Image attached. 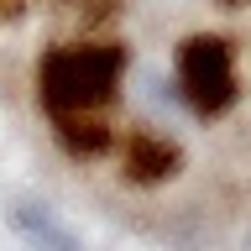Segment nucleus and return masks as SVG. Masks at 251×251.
I'll return each instance as SVG.
<instances>
[{"mask_svg": "<svg viewBox=\"0 0 251 251\" xmlns=\"http://www.w3.org/2000/svg\"><path fill=\"white\" fill-rule=\"evenodd\" d=\"M11 230L21 235L31 251H84V241H78L47 204H31V199H16L11 204Z\"/></svg>", "mask_w": 251, "mask_h": 251, "instance_id": "obj_4", "label": "nucleus"}, {"mask_svg": "<svg viewBox=\"0 0 251 251\" xmlns=\"http://www.w3.org/2000/svg\"><path fill=\"white\" fill-rule=\"evenodd\" d=\"M115 147H121V173L131 183H162V178H173L178 162H183L178 141H173L168 131H157V126H131Z\"/></svg>", "mask_w": 251, "mask_h": 251, "instance_id": "obj_3", "label": "nucleus"}, {"mask_svg": "<svg viewBox=\"0 0 251 251\" xmlns=\"http://www.w3.org/2000/svg\"><path fill=\"white\" fill-rule=\"evenodd\" d=\"M246 251H251V241H246Z\"/></svg>", "mask_w": 251, "mask_h": 251, "instance_id": "obj_7", "label": "nucleus"}, {"mask_svg": "<svg viewBox=\"0 0 251 251\" xmlns=\"http://www.w3.org/2000/svg\"><path fill=\"white\" fill-rule=\"evenodd\" d=\"M126 74L121 42H68L52 47L37 63V100L47 105V121L63 115H105Z\"/></svg>", "mask_w": 251, "mask_h": 251, "instance_id": "obj_1", "label": "nucleus"}, {"mask_svg": "<svg viewBox=\"0 0 251 251\" xmlns=\"http://www.w3.org/2000/svg\"><path fill=\"white\" fill-rule=\"evenodd\" d=\"M225 5H246V0H225Z\"/></svg>", "mask_w": 251, "mask_h": 251, "instance_id": "obj_6", "label": "nucleus"}, {"mask_svg": "<svg viewBox=\"0 0 251 251\" xmlns=\"http://www.w3.org/2000/svg\"><path fill=\"white\" fill-rule=\"evenodd\" d=\"M173 89H178V105L204 115V121H220L225 110L241 100V78H235V47L215 31H194L178 42L173 52Z\"/></svg>", "mask_w": 251, "mask_h": 251, "instance_id": "obj_2", "label": "nucleus"}, {"mask_svg": "<svg viewBox=\"0 0 251 251\" xmlns=\"http://www.w3.org/2000/svg\"><path fill=\"white\" fill-rule=\"evenodd\" d=\"M52 136L68 157H105L115 147V131L105 115H63V121H52Z\"/></svg>", "mask_w": 251, "mask_h": 251, "instance_id": "obj_5", "label": "nucleus"}]
</instances>
